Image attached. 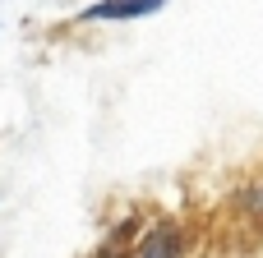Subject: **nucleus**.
Listing matches in <instances>:
<instances>
[{"mask_svg": "<svg viewBox=\"0 0 263 258\" xmlns=\"http://www.w3.org/2000/svg\"><path fill=\"white\" fill-rule=\"evenodd\" d=\"M171 0H97V5H88L79 18L83 23H129V18H148V14H157V9H166Z\"/></svg>", "mask_w": 263, "mask_h": 258, "instance_id": "obj_1", "label": "nucleus"}]
</instances>
